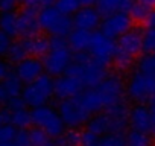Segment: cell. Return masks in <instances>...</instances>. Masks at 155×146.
Masks as SVG:
<instances>
[{
	"label": "cell",
	"mask_w": 155,
	"mask_h": 146,
	"mask_svg": "<svg viewBox=\"0 0 155 146\" xmlns=\"http://www.w3.org/2000/svg\"><path fill=\"white\" fill-rule=\"evenodd\" d=\"M29 137H31V141L34 146H44L50 141V137L43 129H40L37 126L29 128Z\"/></svg>",
	"instance_id": "obj_29"
},
{
	"label": "cell",
	"mask_w": 155,
	"mask_h": 146,
	"mask_svg": "<svg viewBox=\"0 0 155 146\" xmlns=\"http://www.w3.org/2000/svg\"><path fill=\"white\" fill-rule=\"evenodd\" d=\"M12 71L14 68L11 67V62L5 58H0V82H3Z\"/></svg>",
	"instance_id": "obj_38"
},
{
	"label": "cell",
	"mask_w": 155,
	"mask_h": 146,
	"mask_svg": "<svg viewBox=\"0 0 155 146\" xmlns=\"http://www.w3.org/2000/svg\"><path fill=\"white\" fill-rule=\"evenodd\" d=\"M132 3H134V0H99L96 5V9L99 11L102 18H105L117 12L129 14Z\"/></svg>",
	"instance_id": "obj_18"
},
{
	"label": "cell",
	"mask_w": 155,
	"mask_h": 146,
	"mask_svg": "<svg viewBox=\"0 0 155 146\" xmlns=\"http://www.w3.org/2000/svg\"><path fill=\"white\" fill-rule=\"evenodd\" d=\"M87 52L90 53V56L93 59H96L97 62L108 67L111 62H114L116 52H117V41L107 37L101 31H96V32H93L91 43H90V47Z\"/></svg>",
	"instance_id": "obj_9"
},
{
	"label": "cell",
	"mask_w": 155,
	"mask_h": 146,
	"mask_svg": "<svg viewBox=\"0 0 155 146\" xmlns=\"http://www.w3.org/2000/svg\"><path fill=\"white\" fill-rule=\"evenodd\" d=\"M28 56H29V53H28V49H26V46H25L23 38H17V40H14V43H12L9 52H8L6 59H8L11 64L17 65L18 62H21V61L26 59Z\"/></svg>",
	"instance_id": "obj_23"
},
{
	"label": "cell",
	"mask_w": 155,
	"mask_h": 146,
	"mask_svg": "<svg viewBox=\"0 0 155 146\" xmlns=\"http://www.w3.org/2000/svg\"><path fill=\"white\" fill-rule=\"evenodd\" d=\"M96 90H97V93L102 99L105 110H108L113 105L125 101V98H126L125 82H123L122 76L117 75V73H110V75L96 87Z\"/></svg>",
	"instance_id": "obj_8"
},
{
	"label": "cell",
	"mask_w": 155,
	"mask_h": 146,
	"mask_svg": "<svg viewBox=\"0 0 155 146\" xmlns=\"http://www.w3.org/2000/svg\"><path fill=\"white\" fill-rule=\"evenodd\" d=\"M53 96H55V78L47 75V73H43L32 84L25 85L21 93L26 107L31 110L47 105V102Z\"/></svg>",
	"instance_id": "obj_3"
},
{
	"label": "cell",
	"mask_w": 155,
	"mask_h": 146,
	"mask_svg": "<svg viewBox=\"0 0 155 146\" xmlns=\"http://www.w3.org/2000/svg\"><path fill=\"white\" fill-rule=\"evenodd\" d=\"M18 15V38H31L41 34L38 11L32 8H21L17 11Z\"/></svg>",
	"instance_id": "obj_13"
},
{
	"label": "cell",
	"mask_w": 155,
	"mask_h": 146,
	"mask_svg": "<svg viewBox=\"0 0 155 146\" xmlns=\"http://www.w3.org/2000/svg\"><path fill=\"white\" fill-rule=\"evenodd\" d=\"M20 0H0V12H15Z\"/></svg>",
	"instance_id": "obj_40"
},
{
	"label": "cell",
	"mask_w": 155,
	"mask_h": 146,
	"mask_svg": "<svg viewBox=\"0 0 155 146\" xmlns=\"http://www.w3.org/2000/svg\"><path fill=\"white\" fill-rule=\"evenodd\" d=\"M11 125H14L17 129H29L32 128V111L29 108H23L18 111L11 113Z\"/></svg>",
	"instance_id": "obj_24"
},
{
	"label": "cell",
	"mask_w": 155,
	"mask_h": 146,
	"mask_svg": "<svg viewBox=\"0 0 155 146\" xmlns=\"http://www.w3.org/2000/svg\"><path fill=\"white\" fill-rule=\"evenodd\" d=\"M17 132L18 129L11 125V123H6L3 126H0V143H11L15 140L17 137Z\"/></svg>",
	"instance_id": "obj_31"
},
{
	"label": "cell",
	"mask_w": 155,
	"mask_h": 146,
	"mask_svg": "<svg viewBox=\"0 0 155 146\" xmlns=\"http://www.w3.org/2000/svg\"><path fill=\"white\" fill-rule=\"evenodd\" d=\"M12 43H14V38H11L9 35L0 31V58L8 56V52H9Z\"/></svg>",
	"instance_id": "obj_34"
},
{
	"label": "cell",
	"mask_w": 155,
	"mask_h": 146,
	"mask_svg": "<svg viewBox=\"0 0 155 146\" xmlns=\"http://www.w3.org/2000/svg\"><path fill=\"white\" fill-rule=\"evenodd\" d=\"M143 37L144 28L134 26L117 41V52L114 58V65L119 71H126L134 67L135 59L143 53Z\"/></svg>",
	"instance_id": "obj_2"
},
{
	"label": "cell",
	"mask_w": 155,
	"mask_h": 146,
	"mask_svg": "<svg viewBox=\"0 0 155 146\" xmlns=\"http://www.w3.org/2000/svg\"><path fill=\"white\" fill-rule=\"evenodd\" d=\"M65 75L76 78L85 88H94L110 73L107 65L93 59L88 52H78L73 53L71 64L68 65Z\"/></svg>",
	"instance_id": "obj_1"
},
{
	"label": "cell",
	"mask_w": 155,
	"mask_h": 146,
	"mask_svg": "<svg viewBox=\"0 0 155 146\" xmlns=\"http://www.w3.org/2000/svg\"><path fill=\"white\" fill-rule=\"evenodd\" d=\"M91 37H93V32H88V31H84V29L74 28V29L68 34V37H67L70 50H71L73 53L87 52L88 47H90V43H91Z\"/></svg>",
	"instance_id": "obj_19"
},
{
	"label": "cell",
	"mask_w": 155,
	"mask_h": 146,
	"mask_svg": "<svg viewBox=\"0 0 155 146\" xmlns=\"http://www.w3.org/2000/svg\"><path fill=\"white\" fill-rule=\"evenodd\" d=\"M56 110L68 129H79L81 126L87 125V122L91 117V114L85 110L78 96L73 99L58 101Z\"/></svg>",
	"instance_id": "obj_7"
},
{
	"label": "cell",
	"mask_w": 155,
	"mask_h": 146,
	"mask_svg": "<svg viewBox=\"0 0 155 146\" xmlns=\"http://www.w3.org/2000/svg\"><path fill=\"white\" fill-rule=\"evenodd\" d=\"M82 8H88V6H96L99 0H79Z\"/></svg>",
	"instance_id": "obj_46"
},
{
	"label": "cell",
	"mask_w": 155,
	"mask_h": 146,
	"mask_svg": "<svg viewBox=\"0 0 155 146\" xmlns=\"http://www.w3.org/2000/svg\"><path fill=\"white\" fill-rule=\"evenodd\" d=\"M6 108L12 113V111H18V110H23V108H28L23 98L21 96H17V98H9L8 104H6Z\"/></svg>",
	"instance_id": "obj_39"
},
{
	"label": "cell",
	"mask_w": 155,
	"mask_h": 146,
	"mask_svg": "<svg viewBox=\"0 0 155 146\" xmlns=\"http://www.w3.org/2000/svg\"><path fill=\"white\" fill-rule=\"evenodd\" d=\"M58 146H81V131L79 129H67L55 141Z\"/></svg>",
	"instance_id": "obj_27"
},
{
	"label": "cell",
	"mask_w": 155,
	"mask_h": 146,
	"mask_svg": "<svg viewBox=\"0 0 155 146\" xmlns=\"http://www.w3.org/2000/svg\"><path fill=\"white\" fill-rule=\"evenodd\" d=\"M99 140L101 137L90 132L88 129L81 131V146H99Z\"/></svg>",
	"instance_id": "obj_33"
},
{
	"label": "cell",
	"mask_w": 155,
	"mask_h": 146,
	"mask_svg": "<svg viewBox=\"0 0 155 146\" xmlns=\"http://www.w3.org/2000/svg\"><path fill=\"white\" fill-rule=\"evenodd\" d=\"M126 98L134 104H149L155 98V75H143L135 70L125 82Z\"/></svg>",
	"instance_id": "obj_5"
},
{
	"label": "cell",
	"mask_w": 155,
	"mask_h": 146,
	"mask_svg": "<svg viewBox=\"0 0 155 146\" xmlns=\"http://www.w3.org/2000/svg\"><path fill=\"white\" fill-rule=\"evenodd\" d=\"M85 129H88L90 132L99 137H104L107 134H114V123L111 116L107 111H101L90 117V120L85 125Z\"/></svg>",
	"instance_id": "obj_17"
},
{
	"label": "cell",
	"mask_w": 155,
	"mask_h": 146,
	"mask_svg": "<svg viewBox=\"0 0 155 146\" xmlns=\"http://www.w3.org/2000/svg\"><path fill=\"white\" fill-rule=\"evenodd\" d=\"M150 11H152V9H147L146 6H143V5L134 2L132 6H131L129 15H131V18H132V22H134L135 25H144V22H146V18H147V15H149Z\"/></svg>",
	"instance_id": "obj_28"
},
{
	"label": "cell",
	"mask_w": 155,
	"mask_h": 146,
	"mask_svg": "<svg viewBox=\"0 0 155 146\" xmlns=\"http://www.w3.org/2000/svg\"><path fill=\"white\" fill-rule=\"evenodd\" d=\"M25 46L28 49L29 56H35V58H43L49 53V37L44 34H38L35 37L31 38H23Z\"/></svg>",
	"instance_id": "obj_20"
},
{
	"label": "cell",
	"mask_w": 155,
	"mask_h": 146,
	"mask_svg": "<svg viewBox=\"0 0 155 146\" xmlns=\"http://www.w3.org/2000/svg\"><path fill=\"white\" fill-rule=\"evenodd\" d=\"M149 110H150V119H152V129H150V134L155 135V98L152 101H149Z\"/></svg>",
	"instance_id": "obj_43"
},
{
	"label": "cell",
	"mask_w": 155,
	"mask_h": 146,
	"mask_svg": "<svg viewBox=\"0 0 155 146\" xmlns=\"http://www.w3.org/2000/svg\"><path fill=\"white\" fill-rule=\"evenodd\" d=\"M44 146H58V144H56L55 141H49V143H47V144H44Z\"/></svg>",
	"instance_id": "obj_48"
},
{
	"label": "cell",
	"mask_w": 155,
	"mask_h": 146,
	"mask_svg": "<svg viewBox=\"0 0 155 146\" xmlns=\"http://www.w3.org/2000/svg\"><path fill=\"white\" fill-rule=\"evenodd\" d=\"M20 5L21 8H32V9H43L46 6H50L47 3V0H20Z\"/></svg>",
	"instance_id": "obj_37"
},
{
	"label": "cell",
	"mask_w": 155,
	"mask_h": 146,
	"mask_svg": "<svg viewBox=\"0 0 155 146\" xmlns=\"http://www.w3.org/2000/svg\"><path fill=\"white\" fill-rule=\"evenodd\" d=\"M134 2L146 6L147 9H155V0H134Z\"/></svg>",
	"instance_id": "obj_45"
},
{
	"label": "cell",
	"mask_w": 155,
	"mask_h": 146,
	"mask_svg": "<svg viewBox=\"0 0 155 146\" xmlns=\"http://www.w3.org/2000/svg\"><path fill=\"white\" fill-rule=\"evenodd\" d=\"M134 70L143 75H155V55L153 53H141L134 64Z\"/></svg>",
	"instance_id": "obj_22"
},
{
	"label": "cell",
	"mask_w": 155,
	"mask_h": 146,
	"mask_svg": "<svg viewBox=\"0 0 155 146\" xmlns=\"http://www.w3.org/2000/svg\"><path fill=\"white\" fill-rule=\"evenodd\" d=\"M49 50H61V49H70L67 37H49Z\"/></svg>",
	"instance_id": "obj_35"
},
{
	"label": "cell",
	"mask_w": 155,
	"mask_h": 146,
	"mask_svg": "<svg viewBox=\"0 0 155 146\" xmlns=\"http://www.w3.org/2000/svg\"><path fill=\"white\" fill-rule=\"evenodd\" d=\"M38 22L41 32L47 34L49 37H68V34L74 29L73 18L61 14L55 5L46 6L38 11Z\"/></svg>",
	"instance_id": "obj_4"
},
{
	"label": "cell",
	"mask_w": 155,
	"mask_h": 146,
	"mask_svg": "<svg viewBox=\"0 0 155 146\" xmlns=\"http://www.w3.org/2000/svg\"><path fill=\"white\" fill-rule=\"evenodd\" d=\"M73 26L78 29H84L88 32H96L97 28H101L102 23V15L96 9V6H88V8H81L73 17Z\"/></svg>",
	"instance_id": "obj_15"
},
{
	"label": "cell",
	"mask_w": 155,
	"mask_h": 146,
	"mask_svg": "<svg viewBox=\"0 0 155 146\" xmlns=\"http://www.w3.org/2000/svg\"><path fill=\"white\" fill-rule=\"evenodd\" d=\"M56 2H58V0H47V3H49V5H55Z\"/></svg>",
	"instance_id": "obj_49"
},
{
	"label": "cell",
	"mask_w": 155,
	"mask_h": 146,
	"mask_svg": "<svg viewBox=\"0 0 155 146\" xmlns=\"http://www.w3.org/2000/svg\"><path fill=\"white\" fill-rule=\"evenodd\" d=\"M134 26H135V23L132 22V18H131L129 14H126V12H117V14H113L110 17L102 18V23H101L99 31L102 34H105L107 37L113 38V40H119L122 35H125Z\"/></svg>",
	"instance_id": "obj_11"
},
{
	"label": "cell",
	"mask_w": 155,
	"mask_h": 146,
	"mask_svg": "<svg viewBox=\"0 0 155 146\" xmlns=\"http://www.w3.org/2000/svg\"><path fill=\"white\" fill-rule=\"evenodd\" d=\"M71 59H73V52L70 49L49 50V53L41 58L44 65V73L53 78H59L65 75L68 65L71 64Z\"/></svg>",
	"instance_id": "obj_10"
},
{
	"label": "cell",
	"mask_w": 155,
	"mask_h": 146,
	"mask_svg": "<svg viewBox=\"0 0 155 146\" xmlns=\"http://www.w3.org/2000/svg\"><path fill=\"white\" fill-rule=\"evenodd\" d=\"M0 146H15V143L14 141H11V143H0Z\"/></svg>",
	"instance_id": "obj_47"
},
{
	"label": "cell",
	"mask_w": 155,
	"mask_h": 146,
	"mask_svg": "<svg viewBox=\"0 0 155 146\" xmlns=\"http://www.w3.org/2000/svg\"><path fill=\"white\" fill-rule=\"evenodd\" d=\"M0 31L11 38H18V15L15 12H0Z\"/></svg>",
	"instance_id": "obj_21"
},
{
	"label": "cell",
	"mask_w": 155,
	"mask_h": 146,
	"mask_svg": "<svg viewBox=\"0 0 155 146\" xmlns=\"http://www.w3.org/2000/svg\"><path fill=\"white\" fill-rule=\"evenodd\" d=\"M31 111H32V125L43 129L50 138H59L67 131V126L56 108L44 105L34 108Z\"/></svg>",
	"instance_id": "obj_6"
},
{
	"label": "cell",
	"mask_w": 155,
	"mask_h": 146,
	"mask_svg": "<svg viewBox=\"0 0 155 146\" xmlns=\"http://www.w3.org/2000/svg\"><path fill=\"white\" fill-rule=\"evenodd\" d=\"M55 8L61 14H64L67 17H73L78 11L82 8V5H81L79 0H58V2L55 3Z\"/></svg>",
	"instance_id": "obj_26"
},
{
	"label": "cell",
	"mask_w": 155,
	"mask_h": 146,
	"mask_svg": "<svg viewBox=\"0 0 155 146\" xmlns=\"http://www.w3.org/2000/svg\"><path fill=\"white\" fill-rule=\"evenodd\" d=\"M15 75L21 79V82L25 85L32 84L34 81H37L43 73H44V65L43 61L40 58L35 56H28L26 59H23L21 62H18L14 67Z\"/></svg>",
	"instance_id": "obj_12"
},
{
	"label": "cell",
	"mask_w": 155,
	"mask_h": 146,
	"mask_svg": "<svg viewBox=\"0 0 155 146\" xmlns=\"http://www.w3.org/2000/svg\"><path fill=\"white\" fill-rule=\"evenodd\" d=\"M14 143H15V146H34L31 141V137H29V129H18Z\"/></svg>",
	"instance_id": "obj_36"
},
{
	"label": "cell",
	"mask_w": 155,
	"mask_h": 146,
	"mask_svg": "<svg viewBox=\"0 0 155 146\" xmlns=\"http://www.w3.org/2000/svg\"><path fill=\"white\" fill-rule=\"evenodd\" d=\"M143 53H153L155 55V29H144Z\"/></svg>",
	"instance_id": "obj_32"
},
{
	"label": "cell",
	"mask_w": 155,
	"mask_h": 146,
	"mask_svg": "<svg viewBox=\"0 0 155 146\" xmlns=\"http://www.w3.org/2000/svg\"><path fill=\"white\" fill-rule=\"evenodd\" d=\"M5 91L8 93L9 98H17V96H21L23 93V88H25V84L21 82V79L15 75V71H12L11 75L2 82Z\"/></svg>",
	"instance_id": "obj_25"
},
{
	"label": "cell",
	"mask_w": 155,
	"mask_h": 146,
	"mask_svg": "<svg viewBox=\"0 0 155 146\" xmlns=\"http://www.w3.org/2000/svg\"><path fill=\"white\" fill-rule=\"evenodd\" d=\"M8 101H9V96H8V93L5 91V88H3L2 82H0V108H3V107H6Z\"/></svg>",
	"instance_id": "obj_44"
},
{
	"label": "cell",
	"mask_w": 155,
	"mask_h": 146,
	"mask_svg": "<svg viewBox=\"0 0 155 146\" xmlns=\"http://www.w3.org/2000/svg\"><path fill=\"white\" fill-rule=\"evenodd\" d=\"M129 129L150 134L152 119H150V110H149L147 104H135L134 107H131V111H129Z\"/></svg>",
	"instance_id": "obj_16"
},
{
	"label": "cell",
	"mask_w": 155,
	"mask_h": 146,
	"mask_svg": "<svg viewBox=\"0 0 155 146\" xmlns=\"http://www.w3.org/2000/svg\"><path fill=\"white\" fill-rule=\"evenodd\" d=\"M85 87L73 76L62 75L59 78H55V98L58 101H65V99H73L79 96Z\"/></svg>",
	"instance_id": "obj_14"
},
{
	"label": "cell",
	"mask_w": 155,
	"mask_h": 146,
	"mask_svg": "<svg viewBox=\"0 0 155 146\" xmlns=\"http://www.w3.org/2000/svg\"><path fill=\"white\" fill-rule=\"evenodd\" d=\"M99 146H126L125 134H107L101 137Z\"/></svg>",
	"instance_id": "obj_30"
},
{
	"label": "cell",
	"mask_w": 155,
	"mask_h": 146,
	"mask_svg": "<svg viewBox=\"0 0 155 146\" xmlns=\"http://www.w3.org/2000/svg\"><path fill=\"white\" fill-rule=\"evenodd\" d=\"M144 29H155V9H152L144 22Z\"/></svg>",
	"instance_id": "obj_42"
},
{
	"label": "cell",
	"mask_w": 155,
	"mask_h": 146,
	"mask_svg": "<svg viewBox=\"0 0 155 146\" xmlns=\"http://www.w3.org/2000/svg\"><path fill=\"white\" fill-rule=\"evenodd\" d=\"M6 123H11V111L3 107V108H0V126H3Z\"/></svg>",
	"instance_id": "obj_41"
}]
</instances>
